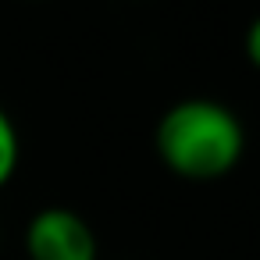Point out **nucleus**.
<instances>
[{
	"label": "nucleus",
	"instance_id": "nucleus-2",
	"mask_svg": "<svg viewBox=\"0 0 260 260\" xmlns=\"http://www.w3.org/2000/svg\"><path fill=\"white\" fill-rule=\"evenodd\" d=\"M29 260H96L100 242L89 221L68 207H43L25 228Z\"/></svg>",
	"mask_w": 260,
	"mask_h": 260
},
{
	"label": "nucleus",
	"instance_id": "nucleus-3",
	"mask_svg": "<svg viewBox=\"0 0 260 260\" xmlns=\"http://www.w3.org/2000/svg\"><path fill=\"white\" fill-rule=\"evenodd\" d=\"M18 157H22V139H18V128L11 121V114L0 107V189H4L15 171H18Z\"/></svg>",
	"mask_w": 260,
	"mask_h": 260
},
{
	"label": "nucleus",
	"instance_id": "nucleus-4",
	"mask_svg": "<svg viewBox=\"0 0 260 260\" xmlns=\"http://www.w3.org/2000/svg\"><path fill=\"white\" fill-rule=\"evenodd\" d=\"M246 57H249V64L260 72V15L249 22V29H246Z\"/></svg>",
	"mask_w": 260,
	"mask_h": 260
},
{
	"label": "nucleus",
	"instance_id": "nucleus-1",
	"mask_svg": "<svg viewBox=\"0 0 260 260\" xmlns=\"http://www.w3.org/2000/svg\"><path fill=\"white\" fill-rule=\"evenodd\" d=\"M153 146L171 175L189 182H214L239 168L246 153V128L228 104L189 96L160 114Z\"/></svg>",
	"mask_w": 260,
	"mask_h": 260
}]
</instances>
